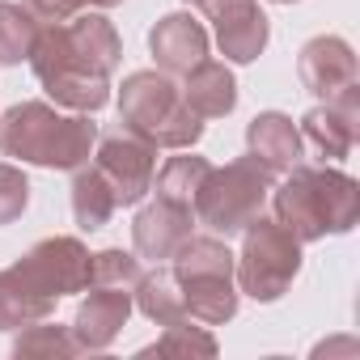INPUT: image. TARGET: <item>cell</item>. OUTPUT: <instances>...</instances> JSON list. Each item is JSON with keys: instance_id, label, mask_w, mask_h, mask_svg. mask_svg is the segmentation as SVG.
<instances>
[{"instance_id": "obj_10", "label": "cell", "mask_w": 360, "mask_h": 360, "mask_svg": "<svg viewBox=\"0 0 360 360\" xmlns=\"http://www.w3.org/2000/svg\"><path fill=\"white\" fill-rule=\"evenodd\" d=\"M204 9L217 26V43L229 60L250 64L267 47V18L259 13V0H204Z\"/></svg>"}, {"instance_id": "obj_26", "label": "cell", "mask_w": 360, "mask_h": 360, "mask_svg": "<svg viewBox=\"0 0 360 360\" xmlns=\"http://www.w3.org/2000/svg\"><path fill=\"white\" fill-rule=\"evenodd\" d=\"M85 5L110 9V5H119V0H26V9H30L34 18H43V22H68V18H77Z\"/></svg>"}, {"instance_id": "obj_27", "label": "cell", "mask_w": 360, "mask_h": 360, "mask_svg": "<svg viewBox=\"0 0 360 360\" xmlns=\"http://www.w3.org/2000/svg\"><path fill=\"white\" fill-rule=\"evenodd\" d=\"M276 5H292V0H276Z\"/></svg>"}, {"instance_id": "obj_20", "label": "cell", "mask_w": 360, "mask_h": 360, "mask_svg": "<svg viewBox=\"0 0 360 360\" xmlns=\"http://www.w3.org/2000/svg\"><path fill=\"white\" fill-rule=\"evenodd\" d=\"M208 169H212V165H208L204 157H169L165 169L157 174V183H153V187H157V200L195 208V191H200V183H204Z\"/></svg>"}, {"instance_id": "obj_2", "label": "cell", "mask_w": 360, "mask_h": 360, "mask_svg": "<svg viewBox=\"0 0 360 360\" xmlns=\"http://www.w3.org/2000/svg\"><path fill=\"white\" fill-rule=\"evenodd\" d=\"M356 212H360V191L339 169L292 165L288 183L276 191V217L297 242L343 233L356 225Z\"/></svg>"}, {"instance_id": "obj_9", "label": "cell", "mask_w": 360, "mask_h": 360, "mask_svg": "<svg viewBox=\"0 0 360 360\" xmlns=\"http://www.w3.org/2000/svg\"><path fill=\"white\" fill-rule=\"evenodd\" d=\"M106 187L115 191V204H136L144 200V191L153 187V169H157V157H153V144H144L140 136H106L102 148H98V165H94Z\"/></svg>"}, {"instance_id": "obj_25", "label": "cell", "mask_w": 360, "mask_h": 360, "mask_svg": "<svg viewBox=\"0 0 360 360\" xmlns=\"http://www.w3.org/2000/svg\"><path fill=\"white\" fill-rule=\"evenodd\" d=\"M30 352H77V339H68L60 326H34L30 335L18 339V356H30Z\"/></svg>"}, {"instance_id": "obj_3", "label": "cell", "mask_w": 360, "mask_h": 360, "mask_svg": "<svg viewBox=\"0 0 360 360\" xmlns=\"http://www.w3.org/2000/svg\"><path fill=\"white\" fill-rule=\"evenodd\" d=\"M98 140V127L85 115H60L43 102H22L0 119V153L51 169H81Z\"/></svg>"}, {"instance_id": "obj_5", "label": "cell", "mask_w": 360, "mask_h": 360, "mask_svg": "<svg viewBox=\"0 0 360 360\" xmlns=\"http://www.w3.org/2000/svg\"><path fill=\"white\" fill-rule=\"evenodd\" d=\"M271 191V169L259 161V157H242L225 169H208L204 183L195 191V217L217 229V233H238L246 229L259 212H263V200Z\"/></svg>"}, {"instance_id": "obj_1", "label": "cell", "mask_w": 360, "mask_h": 360, "mask_svg": "<svg viewBox=\"0 0 360 360\" xmlns=\"http://www.w3.org/2000/svg\"><path fill=\"white\" fill-rule=\"evenodd\" d=\"M30 64H34V77L43 81V89L60 106L98 110V106H106L110 72L119 68V34L98 13L68 18L64 26L51 22L34 39Z\"/></svg>"}, {"instance_id": "obj_28", "label": "cell", "mask_w": 360, "mask_h": 360, "mask_svg": "<svg viewBox=\"0 0 360 360\" xmlns=\"http://www.w3.org/2000/svg\"><path fill=\"white\" fill-rule=\"evenodd\" d=\"M191 5H204V0H191Z\"/></svg>"}, {"instance_id": "obj_13", "label": "cell", "mask_w": 360, "mask_h": 360, "mask_svg": "<svg viewBox=\"0 0 360 360\" xmlns=\"http://www.w3.org/2000/svg\"><path fill=\"white\" fill-rule=\"evenodd\" d=\"M89 284H94V292L77 309V347H106L131 314V288L98 284V280H89Z\"/></svg>"}, {"instance_id": "obj_21", "label": "cell", "mask_w": 360, "mask_h": 360, "mask_svg": "<svg viewBox=\"0 0 360 360\" xmlns=\"http://www.w3.org/2000/svg\"><path fill=\"white\" fill-rule=\"evenodd\" d=\"M140 309L165 326V322H178V318H187V305H183V288H178L174 271H157V276H140Z\"/></svg>"}, {"instance_id": "obj_12", "label": "cell", "mask_w": 360, "mask_h": 360, "mask_svg": "<svg viewBox=\"0 0 360 360\" xmlns=\"http://www.w3.org/2000/svg\"><path fill=\"white\" fill-rule=\"evenodd\" d=\"M148 47H153V56H157V64H161L165 72L187 77V72L208 56V34H204V26H200L195 18L169 13V18H161V22L153 26Z\"/></svg>"}, {"instance_id": "obj_14", "label": "cell", "mask_w": 360, "mask_h": 360, "mask_svg": "<svg viewBox=\"0 0 360 360\" xmlns=\"http://www.w3.org/2000/svg\"><path fill=\"white\" fill-rule=\"evenodd\" d=\"M191 221H195V208H187V204H169V200L148 204L131 225L136 229V250L148 255V259H169L191 238Z\"/></svg>"}, {"instance_id": "obj_16", "label": "cell", "mask_w": 360, "mask_h": 360, "mask_svg": "<svg viewBox=\"0 0 360 360\" xmlns=\"http://www.w3.org/2000/svg\"><path fill=\"white\" fill-rule=\"evenodd\" d=\"M246 144H250V157H259L271 174H288L292 165H301L305 157V144H301V131L292 127V119L284 115H259L250 127H246Z\"/></svg>"}, {"instance_id": "obj_4", "label": "cell", "mask_w": 360, "mask_h": 360, "mask_svg": "<svg viewBox=\"0 0 360 360\" xmlns=\"http://www.w3.org/2000/svg\"><path fill=\"white\" fill-rule=\"evenodd\" d=\"M119 115H123V127L153 148L157 144L161 148H187L204 131V123L187 106V98L169 85V77H157V72H131L123 81Z\"/></svg>"}, {"instance_id": "obj_11", "label": "cell", "mask_w": 360, "mask_h": 360, "mask_svg": "<svg viewBox=\"0 0 360 360\" xmlns=\"http://www.w3.org/2000/svg\"><path fill=\"white\" fill-rule=\"evenodd\" d=\"M301 81L309 94L335 102L356 94V56L343 39H314L301 51Z\"/></svg>"}, {"instance_id": "obj_15", "label": "cell", "mask_w": 360, "mask_h": 360, "mask_svg": "<svg viewBox=\"0 0 360 360\" xmlns=\"http://www.w3.org/2000/svg\"><path fill=\"white\" fill-rule=\"evenodd\" d=\"M352 140H356V94L309 110L305 123H301V144H309V153L322 157V161L326 157H347Z\"/></svg>"}, {"instance_id": "obj_23", "label": "cell", "mask_w": 360, "mask_h": 360, "mask_svg": "<svg viewBox=\"0 0 360 360\" xmlns=\"http://www.w3.org/2000/svg\"><path fill=\"white\" fill-rule=\"evenodd\" d=\"M165 352H200V356H212L217 352V343L204 335V330H195L191 322H165V339L161 343H153V347H144V356H165Z\"/></svg>"}, {"instance_id": "obj_18", "label": "cell", "mask_w": 360, "mask_h": 360, "mask_svg": "<svg viewBox=\"0 0 360 360\" xmlns=\"http://www.w3.org/2000/svg\"><path fill=\"white\" fill-rule=\"evenodd\" d=\"M56 309L51 297H39L13 267L9 271H0V330H9V326H30L39 318H47Z\"/></svg>"}, {"instance_id": "obj_6", "label": "cell", "mask_w": 360, "mask_h": 360, "mask_svg": "<svg viewBox=\"0 0 360 360\" xmlns=\"http://www.w3.org/2000/svg\"><path fill=\"white\" fill-rule=\"evenodd\" d=\"M174 280L183 288V305L200 322H225L238 309L233 292V255L217 238H187L174 250Z\"/></svg>"}, {"instance_id": "obj_22", "label": "cell", "mask_w": 360, "mask_h": 360, "mask_svg": "<svg viewBox=\"0 0 360 360\" xmlns=\"http://www.w3.org/2000/svg\"><path fill=\"white\" fill-rule=\"evenodd\" d=\"M39 39V22L22 5H0V64L30 60V47Z\"/></svg>"}, {"instance_id": "obj_8", "label": "cell", "mask_w": 360, "mask_h": 360, "mask_svg": "<svg viewBox=\"0 0 360 360\" xmlns=\"http://www.w3.org/2000/svg\"><path fill=\"white\" fill-rule=\"evenodd\" d=\"M89 267L94 259L85 255V246L77 238H47L39 242L13 271L39 292V297H64V292H81L89 284Z\"/></svg>"}, {"instance_id": "obj_7", "label": "cell", "mask_w": 360, "mask_h": 360, "mask_svg": "<svg viewBox=\"0 0 360 360\" xmlns=\"http://www.w3.org/2000/svg\"><path fill=\"white\" fill-rule=\"evenodd\" d=\"M297 271H301V242L280 221L255 217L246 225V246H242V263H238L242 292H250L255 301H276L292 284Z\"/></svg>"}, {"instance_id": "obj_17", "label": "cell", "mask_w": 360, "mask_h": 360, "mask_svg": "<svg viewBox=\"0 0 360 360\" xmlns=\"http://www.w3.org/2000/svg\"><path fill=\"white\" fill-rule=\"evenodd\" d=\"M183 98H187V106H191L200 119H217V115H229V110H233V102H238V85H233V77H229L225 64L200 60V64L187 72Z\"/></svg>"}, {"instance_id": "obj_24", "label": "cell", "mask_w": 360, "mask_h": 360, "mask_svg": "<svg viewBox=\"0 0 360 360\" xmlns=\"http://www.w3.org/2000/svg\"><path fill=\"white\" fill-rule=\"evenodd\" d=\"M26 200H30V187H26L22 169L0 165V225H9L13 217H22Z\"/></svg>"}, {"instance_id": "obj_19", "label": "cell", "mask_w": 360, "mask_h": 360, "mask_svg": "<svg viewBox=\"0 0 360 360\" xmlns=\"http://www.w3.org/2000/svg\"><path fill=\"white\" fill-rule=\"evenodd\" d=\"M115 191L106 187V178L98 169H81L77 174V183H72V212H77V225L81 229H102L115 212Z\"/></svg>"}]
</instances>
